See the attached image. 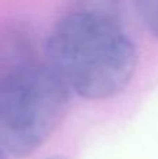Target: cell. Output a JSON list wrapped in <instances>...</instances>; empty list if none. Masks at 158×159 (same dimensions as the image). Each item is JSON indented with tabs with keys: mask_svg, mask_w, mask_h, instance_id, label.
Here are the masks:
<instances>
[{
	"mask_svg": "<svg viewBox=\"0 0 158 159\" xmlns=\"http://www.w3.org/2000/svg\"><path fill=\"white\" fill-rule=\"evenodd\" d=\"M21 31L0 38V144L27 157L48 140L66 115V82Z\"/></svg>",
	"mask_w": 158,
	"mask_h": 159,
	"instance_id": "cell-1",
	"label": "cell"
},
{
	"mask_svg": "<svg viewBox=\"0 0 158 159\" xmlns=\"http://www.w3.org/2000/svg\"><path fill=\"white\" fill-rule=\"evenodd\" d=\"M45 55L69 89L87 99L120 93L139 61L136 45L118 20L95 7L62 17L50 31Z\"/></svg>",
	"mask_w": 158,
	"mask_h": 159,
	"instance_id": "cell-2",
	"label": "cell"
},
{
	"mask_svg": "<svg viewBox=\"0 0 158 159\" xmlns=\"http://www.w3.org/2000/svg\"><path fill=\"white\" fill-rule=\"evenodd\" d=\"M136 6L144 27L158 39V0H143Z\"/></svg>",
	"mask_w": 158,
	"mask_h": 159,
	"instance_id": "cell-3",
	"label": "cell"
},
{
	"mask_svg": "<svg viewBox=\"0 0 158 159\" xmlns=\"http://www.w3.org/2000/svg\"><path fill=\"white\" fill-rule=\"evenodd\" d=\"M0 159H7L6 158V151H4V148L2 147V144H0Z\"/></svg>",
	"mask_w": 158,
	"mask_h": 159,
	"instance_id": "cell-4",
	"label": "cell"
},
{
	"mask_svg": "<svg viewBox=\"0 0 158 159\" xmlns=\"http://www.w3.org/2000/svg\"><path fill=\"white\" fill-rule=\"evenodd\" d=\"M48 159H64V158H62V157H50V158H48Z\"/></svg>",
	"mask_w": 158,
	"mask_h": 159,
	"instance_id": "cell-5",
	"label": "cell"
}]
</instances>
